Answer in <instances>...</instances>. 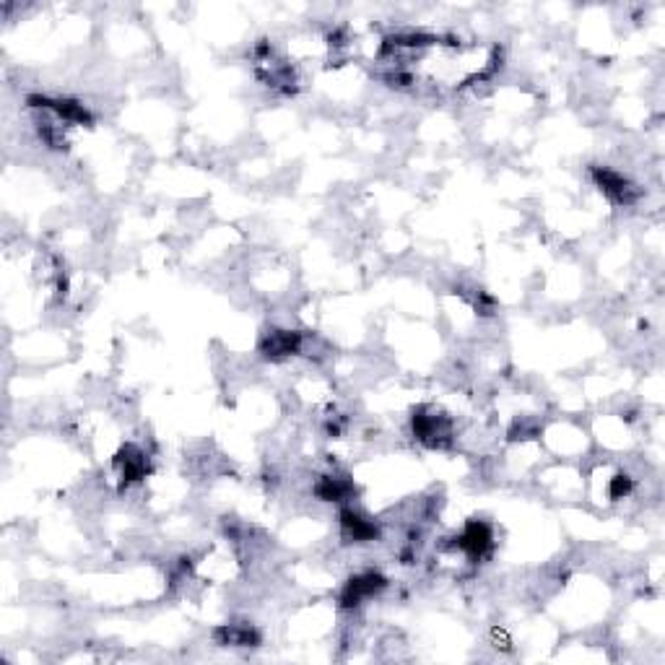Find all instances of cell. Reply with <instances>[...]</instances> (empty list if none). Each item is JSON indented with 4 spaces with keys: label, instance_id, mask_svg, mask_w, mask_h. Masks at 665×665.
<instances>
[{
    "label": "cell",
    "instance_id": "cell-2",
    "mask_svg": "<svg viewBox=\"0 0 665 665\" xmlns=\"http://www.w3.org/2000/svg\"><path fill=\"white\" fill-rule=\"evenodd\" d=\"M447 549L460 551L471 564H481L494 551V528L486 520H468Z\"/></svg>",
    "mask_w": 665,
    "mask_h": 665
},
{
    "label": "cell",
    "instance_id": "cell-11",
    "mask_svg": "<svg viewBox=\"0 0 665 665\" xmlns=\"http://www.w3.org/2000/svg\"><path fill=\"white\" fill-rule=\"evenodd\" d=\"M632 491H634V478L627 476V473H619V476L611 478V484H608V497L614 499V502L627 499Z\"/></svg>",
    "mask_w": 665,
    "mask_h": 665
},
{
    "label": "cell",
    "instance_id": "cell-5",
    "mask_svg": "<svg viewBox=\"0 0 665 665\" xmlns=\"http://www.w3.org/2000/svg\"><path fill=\"white\" fill-rule=\"evenodd\" d=\"M385 588H388V577L382 575V572H377V569L359 572V575L349 577L341 593H338V608L341 611H356L364 601L380 595Z\"/></svg>",
    "mask_w": 665,
    "mask_h": 665
},
{
    "label": "cell",
    "instance_id": "cell-8",
    "mask_svg": "<svg viewBox=\"0 0 665 665\" xmlns=\"http://www.w3.org/2000/svg\"><path fill=\"white\" fill-rule=\"evenodd\" d=\"M338 523H341V536L349 543H372L380 541L382 530L377 520L367 517L364 512L354 510L349 504H343L338 512Z\"/></svg>",
    "mask_w": 665,
    "mask_h": 665
},
{
    "label": "cell",
    "instance_id": "cell-4",
    "mask_svg": "<svg viewBox=\"0 0 665 665\" xmlns=\"http://www.w3.org/2000/svg\"><path fill=\"white\" fill-rule=\"evenodd\" d=\"M590 180L603 195H606L608 201L616 203V206H634V203L640 201L642 190L629 180L624 172L611 167H590Z\"/></svg>",
    "mask_w": 665,
    "mask_h": 665
},
{
    "label": "cell",
    "instance_id": "cell-3",
    "mask_svg": "<svg viewBox=\"0 0 665 665\" xmlns=\"http://www.w3.org/2000/svg\"><path fill=\"white\" fill-rule=\"evenodd\" d=\"M26 104H29L32 110L52 115L58 123L86 125V128L94 125V115H91V110L84 102H78V99L50 97V94H29V97H26Z\"/></svg>",
    "mask_w": 665,
    "mask_h": 665
},
{
    "label": "cell",
    "instance_id": "cell-6",
    "mask_svg": "<svg viewBox=\"0 0 665 665\" xmlns=\"http://www.w3.org/2000/svg\"><path fill=\"white\" fill-rule=\"evenodd\" d=\"M304 343V333L299 330H286V328H271L265 330L263 338L258 343V354L268 362H281V359H289V356L302 354Z\"/></svg>",
    "mask_w": 665,
    "mask_h": 665
},
{
    "label": "cell",
    "instance_id": "cell-1",
    "mask_svg": "<svg viewBox=\"0 0 665 665\" xmlns=\"http://www.w3.org/2000/svg\"><path fill=\"white\" fill-rule=\"evenodd\" d=\"M411 432H414L416 440L421 442L429 450H447L455 440V427H452V419L442 411L432 406H419L414 408V416H411Z\"/></svg>",
    "mask_w": 665,
    "mask_h": 665
},
{
    "label": "cell",
    "instance_id": "cell-9",
    "mask_svg": "<svg viewBox=\"0 0 665 665\" xmlns=\"http://www.w3.org/2000/svg\"><path fill=\"white\" fill-rule=\"evenodd\" d=\"M312 494H315L320 502H336V504H346L349 499H354L356 486L346 473H325L315 481L312 486Z\"/></svg>",
    "mask_w": 665,
    "mask_h": 665
},
{
    "label": "cell",
    "instance_id": "cell-7",
    "mask_svg": "<svg viewBox=\"0 0 665 665\" xmlns=\"http://www.w3.org/2000/svg\"><path fill=\"white\" fill-rule=\"evenodd\" d=\"M112 465H115L117 478H120V489H128V486H133V484H141L143 478L151 473L149 452L143 450V447L133 445V442H128L125 447H120V452L115 455Z\"/></svg>",
    "mask_w": 665,
    "mask_h": 665
},
{
    "label": "cell",
    "instance_id": "cell-10",
    "mask_svg": "<svg viewBox=\"0 0 665 665\" xmlns=\"http://www.w3.org/2000/svg\"><path fill=\"white\" fill-rule=\"evenodd\" d=\"M214 640L224 647H258L263 637L252 624H221L214 629Z\"/></svg>",
    "mask_w": 665,
    "mask_h": 665
}]
</instances>
